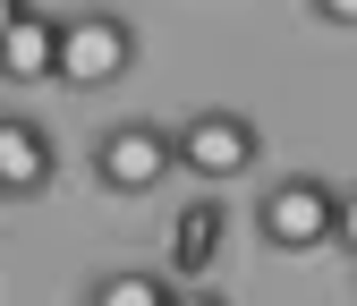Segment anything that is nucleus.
<instances>
[{
	"label": "nucleus",
	"instance_id": "1",
	"mask_svg": "<svg viewBox=\"0 0 357 306\" xmlns=\"http://www.w3.org/2000/svg\"><path fill=\"white\" fill-rule=\"evenodd\" d=\"M137 52H145L137 17H119V9H68L60 17V68H52V85L102 94V85H119L128 68H137Z\"/></svg>",
	"mask_w": 357,
	"mask_h": 306
},
{
	"label": "nucleus",
	"instance_id": "8",
	"mask_svg": "<svg viewBox=\"0 0 357 306\" xmlns=\"http://www.w3.org/2000/svg\"><path fill=\"white\" fill-rule=\"evenodd\" d=\"M170 289L178 281H162V273H94V289H85V306H170Z\"/></svg>",
	"mask_w": 357,
	"mask_h": 306
},
{
	"label": "nucleus",
	"instance_id": "4",
	"mask_svg": "<svg viewBox=\"0 0 357 306\" xmlns=\"http://www.w3.org/2000/svg\"><path fill=\"white\" fill-rule=\"evenodd\" d=\"M332 213H340V188L315 179V170H289V179L264 188L255 230H264V247H281V255H315V247H332Z\"/></svg>",
	"mask_w": 357,
	"mask_h": 306
},
{
	"label": "nucleus",
	"instance_id": "7",
	"mask_svg": "<svg viewBox=\"0 0 357 306\" xmlns=\"http://www.w3.org/2000/svg\"><path fill=\"white\" fill-rule=\"evenodd\" d=\"M52 68H60V17L26 9L9 34H0V77L9 85H52Z\"/></svg>",
	"mask_w": 357,
	"mask_h": 306
},
{
	"label": "nucleus",
	"instance_id": "5",
	"mask_svg": "<svg viewBox=\"0 0 357 306\" xmlns=\"http://www.w3.org/2000/svg\"><path fill=\"white\" fill-rule=\"evenodd\" d=\"M52 179H60L52 128L26 119V111H0V196H43Z\"/></svg>",
	"mask_w": 357,
	"mask_h": 306
},
{
	"label": "nucleus",
	"instance_id": "6",
	"mask_svg": "<svg viewBox=\"0 0 357 306\" xmlns=\"http://www.w3.org/2000/svg\"><path fill=\"white\" fill-rule=\"evenodd\" d=\"M221 238H230V204H221V196L178 204V213H170V273H178V281H204V273L221 264Z\"/></svg>",
	"mask_w": 357,
	"mask_h": 306
},
{
	"label": "nucleus",
	"instance_id": "12",
	"mask_svg": "<svg viewBox=\"0 0 357 306\" xmlns=\"http://www.w3.org/2000/svg\"><path fill=\"white\" fill-rule=\"evenodd\" d=\"M17 17H26V0H0V34H9V26H17Z\"/></svg>",
	"mask_w": 357,
	"mask_h": 306
},
{
	"label": "nucleus",
	"instance_id": "11",
	"mask_svg": "<svg viewBox=\"0 0 357 306\" xmlns=\"http://www.w3.org/2000/svg\"><path fill=\"white\" fill-rule=\"evenodd\" d=\"M306 9H315L324 26H357V0H306Z\"/></svg>",
	"mask_w": 357,
	"mask_h": 306
},
{
	"label": "nucleus",
	"instance_id": "9",
	"mask_svg": "<svg viewBox=\"0 0 357 306\" xmlns=\"http://www.w3.org/2000/svg\"><path fill=\"white\" fill-rule=\"evenodd\" d=\"M332 247L357 255V188H340V213H332Z\"/></svg>",
	"mask_w": 357,
	"mask_h": 306
},
{
	"label": "nucleus",
	"instance_id": "10",
	"mask_svg": "<svg viewBox=\"0 0 357 306\" xmlns=\"http://www.w3.org/2000/svg\"><path fill=\"white\" fill-rule=\"evenodd\" d=\"M170 306H230V298L204 289V281H178V289H170Z\"/></svg>",
	"mask_w": 357,
	"mask_h": 306
},
{
	"label": "nucleus",
	"instance_id": "2",
	"mask_svg": "<svg viewBox=\"0 0 357 306\" xmlns=\"http://www.w3.org/2000/svg\"><path fill=\"white\" fill-rule=\"evenodd\" d=\"M170 153H178V170H188V179L230 188V179H247V170H255L264 128H255L247 111H188V119L170 128Z\"/></svg>",
	"mask_w": 357,
	"mask_h": 306
},
{
	"label": "nucleus",
	"instance_id": "3",
	"mask_svg": "<svg viewBox=\"0 0 357 306\" xmlns=\"http://www.w3.org/2000/svg\"><path fill=\"white\" fill-rule=\"evenodd\" d=\"M162 179H178V153H170V128L162 119H111L94 137V188L102 196H153Z\"/></svg>",
	"mask_w": 357,
	"mask_h": 306
}]
</instances>
